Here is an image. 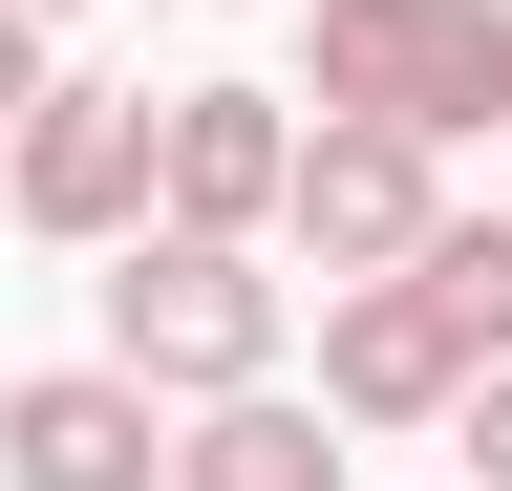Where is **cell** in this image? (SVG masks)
Returning a JSON list of instances; mask_svg holds the SVG:
<instances>
[{"label": "cell", "instance_id": "cell-13", "mask_svg": "<svg viewBox=\"0 0 512 491\" xmlns=\"http://www.w3.org/2000/svg\"><path fill=\"white\" fill-rule=\"evenodd\" d=\"M491 214H512V193H491Z\"/></svg>", "mask_w": 512, "mask_h": 491}, {"label": "cell", "instance_id": "cell-3", "mask_svg": "<svg viewBox=\"0 0 512 491\" xmlns=\"http://www.w3.org/2000/svg\"><path fill=\"white\" fill-rule=\"evenodd\" d=\"M0 214H22V235H64V257H107V235L150 214V86L43 65V86H22V129H0Z\"/></svg>", "mask_w": 512, "mask_h": 491}, {"label": "cell", "instance_id": "cell-4", "mask_svg": "<svg viewBox=\"0 0 512 491\" xmlns=\"http://www.w3.org/2000/svg\"><path fill=\"white\" fill-rule=\"evenodd\" d=\"M427 214H448V150H406V129H342V107H320V129L278 150V235L320 278H384Z\"/></svg>", "mask_w": 512, "mask_h": 491}, {"label": "cell", "instance_id": "cell-9", "mask_svg": "<svg viewBox=\"0 0 512 491\" xmlns=\"http://www.w3.org/2000/svg\"><path fill=\"white\" fill-rule=\"evenodd\" d=\"M406 278L448 299V342H470V363L512 342V214H427V235H406Z\"/></svg>", "mask_w": 512, "mask_h": 491}, {"label": "cell", "instance_id": "cell-7", "mask_svg": "<svg viewBox=\"0 0 512 491\" xmlns=\"http://www.w3.org/2000/svg\"><path fill=\"white\" fill-rule=\"evenodd\" d=\"M278 150H299L278 86H150V214L171 235H278Z\"/></svg>", "mask_w": 512, "mask_h": 491}, {"label": "cell", "instance_id": "cell-2", "mask_svg": "<svg viewBox=\"0 0 512 491\" xmlns=\"http://www.w3.org/2000/svg\"><path fill=\"white\" fill-rule=\"evenodd\" d=\"M107 363H128L150 406L278 385V278H256V235H171V214H128V235H107Z\"/></svg>", "mask_w": 512, "mask_h": 491}, {"label": "cell", "instance_id": "cell-10", "mask_svg": "<svg viewBox=\"0 0 512 491\" xmlns=\"http://www.w3.org/2000/svg\"><path fill=\"white\" fill-rule=\"evenodd\" d=\"M448 427H470V491H512V342L470 363V385H448Z\"/></svg>", "mask_w": 512, "mask_h": 491}, {"label": "cell", "instance_id": "cell-5", "mask_svg": "<svg viewBox=\"0 0 512 491\" xmlns=\"http://www.w3.org/2000/svg\"><path fill=\"white\" fill-rule=\"evenodd\" d=\"M0 491H171V406L128 363H22L0 385Z\"/></svg>", "mask_w": 512, "mask_h": 491}, {"label": "cell", "instance_id": "cell-11", "mask_svg": "<svg viewBox=\"0 0 512 491\" xmlns=\"http://www.w3.org/2000/svg\"><path fill=\"white\" fill-rule=\"evenodd\" d=\"M22 86H43V22H22V0H0V129H22Z\"/></svg>", "mask_w": 512, "mask_h": 491}, {"label": "cell", "instance_id": "cell-1", "mask_svg": "<svg viewBox=\"0 0 512 491\" xmlns=\"http://www.w3.org/2000/svg\"><path fill=\"white\" fill-rule=\"evenodd\" d=\"M299 107L406 129V150L512 129V0H320V22H299Z\"/></svg>", "mask_w": 512, "mask_h": 491}, {"label": "cell", "instance_id": "cell-8", "mask_svg": "<svg viewBox=\"0 0 512 491\" xmlns=\"http://www.w3.org/2000/svg\"><path fill=\"white\" fill-rule=\"evenodd\" d=\"M171 491H342V427H320L299 385H214L171 427Z\"/></svg>", "mask_w": 512, "mask_h": 491}, {"label": "cell", "instance_id": "cell-6", "mask_svg": "<svg viewBox=\"0 0 512 491\" xmlns=\"http://www.w3.org/2000/svg\"><path fill=\"white\" fill-rule=\"evenodd\" d=\"M448 385H470V342H448V299L406 257L320 299V427H448Z\"/></svg>", "mask_w": 512, "mask_h": 491}, {"label": "cell", "instance_id": "cell-12", "mask_svg": "<svg viewBox=\"0 0 512 491\" xmlns=\"http://www.w3.org/2000/svg\"><path fill=\"white\" fill-rule=\"evenodd\" d=\"M22 22H86V0H22Z\"/></svg>", "mask_w": 512, "mask_h": 491}]
</instances>
